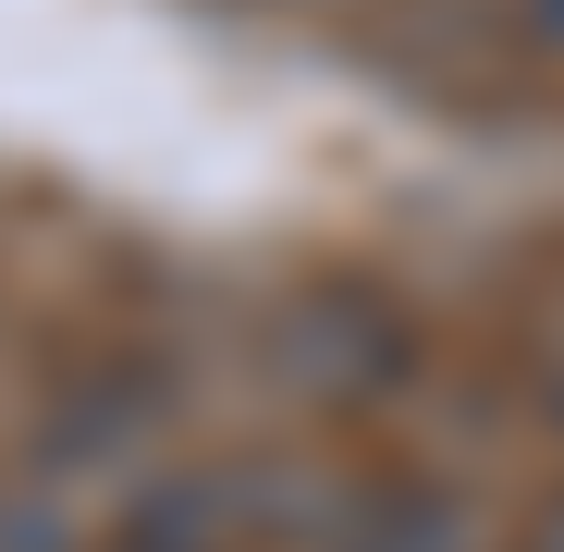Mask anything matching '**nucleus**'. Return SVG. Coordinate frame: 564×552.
Segmentation results:
<instances>
[{
    "label": "nucleus",
    "instance_id": "obj_2",
    "mask_svg": "<svg viewBox=\"0 0 564 552\" xmlns=\"http://www.w3.org/2000/svg\"><path fill=\"white\" fill-rule=\"evenodd\" d=\"M332 552H479V528H466L454 504H430V491H368Z\"/></svg>",
    "mask_w": 564,
    "mask_h": 552
},
{
    "label": "nucleus",
    "instance_id": "obj_1",
    "mask_svg": "<svg viewBox=\"0 0 564 552\" xmlns=\"http://www.w3.org/2000/svg\"><path fill=\"white\" fill-rule=\"evenodd\" d=\"M282 356H295L307 393H344V381H393L405 332H393L381 307H356V295H307L295 320H282Z\"/></svg>",
    "mask_w": 564,
    "mask_h": 552
},
{
    "label": "nucleus",
    "instance_id": "obj_3",
    "mask_svg": "<svg viewBox=\"0 0 564 552\" xmlns=\"http://www.w3.org/2000/svg\"><path fill=\"white\" fill-rule=\"evenodd\" d=\"M516 37L528 50H564V0H516Z\"/></svg>",
    "mask_w": 564,
    "mask_h": 552
},
{
    "label": "nucleus",
    "instance_id": "obj_4",
    "mask_svg": "<svg viewBox=\"0 0 564 552\" xmlns=\"http://www.w3.org/2000/svg\"><path fill=\"white\" fill-rule=\"evenodd\" d=\"M540 552H564V504H552V516H540Z\"/></svg>",
    "mask_w": 564,
    "mask_h": 552
}]
</instances>
